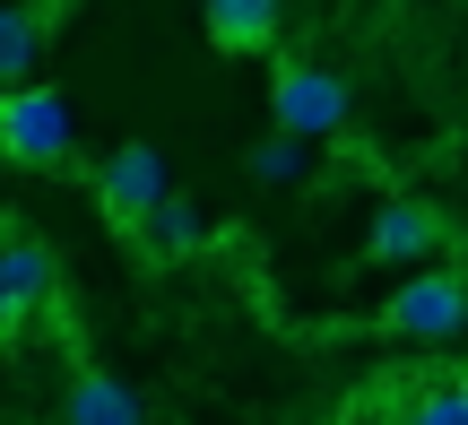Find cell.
<instances>
[{"instance_id": "5b68a950", "label": "cell", "mask_w": 468, "mask_h": 425, "mask_svg": "<svg viewBox=\"0 0 468 425\" xmlns=\"http://www.w3.org/2000/svg\"><path fill=\"white\" fill-rule=\"evenodd\" d=\"M442 243H452V218L425 208V200H399V191L365 218V260H373V270H408V260L442 252Z\"/></svg>"}, {"instance_id": "8fae6325", "label": "cell", "mask_w": 468, "mask_h": 425, "mask_svg": "<svg viewBox=\"0 0 468 425\" xmlns=\"http://www.w3.org/2000/svg\"><path fill=\"white\" fill-rule=\"evenodd\" d=\"M313 156H321V139H303V131H286V122H269V131L243 148V165H251V183H303V174H313Z\"/></svg>"}, {"instance_id": "7c38bea8", "label": "cell", "mask_w": 468, "mask_h": 425, "mask_svg": "<svg viewBox=\"0 0 468 425\" xmlns=\"http://www.w3.org/2000/svg\"><path fill=\"white\" fill-rule=\"evenodd\" d=\"M390 417H417V425H468V356L442 365V382H425V391H408L399 382V409Z\"/></svg>"}, {"instance_id": "30bf717a", "label": "cell", "mask_w": 468, "mask_h": 425, "mask_svg": "<svg viewBox=\"0 0 468 425\" xmlns=\"http://www.w3.org/2000/svg\"><path fill=\"white\" fill-rule=\"evenodd\" d=\"M44 44H52V9H35V0H0V87L35 79Z\"/></svg>"}, {"instance_id": "7a4b0ae2", "label": "cell", "mask_w": 468, "mask_h": 425, "mask_svg": "<svg viewBox=\"0 0 468 425\" xmlns=\"http://www.w3.org/2000/svg\"><path fill=\"white\" fill-rule=\"evenodd\" d=\"M373 330L382 339H460L468 330V270H417L373 304Z\"/></svg>"}, {"instance_id": "6da1fadb", "label": "cell", "mask_w": 468, "mask_h": 425, "mask_svg": "<svg viewBox=\"0 0 468 425\" xmlns=\"http://www.w3.org/2000/svg\"><path fill=\"white\" fill-rule=\"evenodd\" d=\"M0 156L27 174H61L79 156V113H69L61 87H35V79L0 87Z\"/></svg>"}, {"instance_id": "8992f818", "label": "cell", "mask_w": 468, "mask_h": 425, "mask_svg": "<svg viewBox=\"0 0 468 425\" xmlns=\"http://www.w3.org/2000/svg\"><path fill=\"white\" fill-rule=\"evenodd\" d=\"M61 295V252L52 243H0V339L35 313H52Z\"/></svg>"}, {"instance_id": "ba28073f", "label": "cell", "mask_w": 468, "mask_h": 425, "mask_svg": "<svg viewBox=\"0 0 468 425\" xmlns=\"http://www.w3.org/2000/svg\"><path fill=\"white\" fill-rule=\"evenodd\" d=\"M61 417H69V425H139V417H156V399L131 391L122 374L79 365V374H69V391H61Z\"/></svg>"}, {"instance_id": "3957f363", "label": "cell", "mask_w": 468, "mask_h": 425, "mask_svg": "<svg viewBox=\"0 0 468 425\" xmlns=\"http://www.w3.org/2000/svg\"><path fill=\"white\" fill-rule=\"evenodd\" d=\"M269 122H286V131H303V139H338L356 122V87L338 79V69H321V61H278V79H269Z\"/></svg>"}, {"instance_id": "9c48e42d", "label": "cell", "mask_w": 468, "mask_h": 425, "mask_svg": "<svg viewBox=\"0 0 468 425\" xmlns=\"http://www.w3.org/2000/svg\"><path fill=\"white\" fill-rule=\"evenodd\" d=\"M278 9L286 0H200V27L218 52H269L278 44Z\"/></svg>"}, {"instance_id": "277c9868", "label": "cell", "mask_w": 468, "mask_h": 425, "mask_svg": "<svg viewBox=\"0 0 468 425\" xmlns=\"http://www.w3.org/2000/svg\"><path fill=\"white\" fill-rule=\"evenodd\" d=\"M87 191H96V208L113 226H131L139 208L148 200H165V148H156V139H122V148H104L96 156V174H87Z\"/></svg>"}, {"instance_id": "52a82bcc", "label": "cell", "mask_w": 468, "mask_h": 425, "mask_svg": "<svg viewBox=\"0 0 468 425\" xmlns=\"http://www.w3.org/2000/svg\"><path fill=\"white\" fill-rule=\"evenodd\" d=\"M122 235H131V243H139L148 260H191V252H208V218H200V208L183 200V191L148 200V208H139L131 226H122Z\"/></svg>"}]
</instances>
